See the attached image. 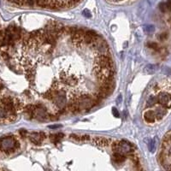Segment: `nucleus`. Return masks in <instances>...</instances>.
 Returning a JSON list of instances; mask_svg holds the SVG:
<instances>
[{"instance_id": "nucleus-1", "label": "nucleus", "mask_w": 171, "mask_h": 171, "mask_svg": "<svg viewBox=\"0 0 171 171\" xmlns=\"http://www.w3.org/2000/svg\"><path fill=\"white\" fill-rule=\"evenodd\" d=\"M19 146V142L13 137H6L0 140V149L6 153L14 152Z\"/></svg>"}, {"instance_id": "nucleus-2", "label": "nucleus", "mask_w": 171, "mask_h": 171, "mask_svg": "<svg viewBox=\"0 0 171 171\" xmlns=\"http://www.w3.org/2000/svg\"><path fill=\"white\" fill-rule=\"evenodd\" d=\"M112 149L114 152L120 153L122 155H128L133 152L132 145L127 140H121V141H116L112 145Z\"/></svg>"}, {"instance_id": "nucleus-3", "label": "nucleus", "mask_w": 171, "mask_h": 171, "mask_svg": "<svg viewBox=\"0 0 171 171\" xmlns=\"http://www.w3.org/2000/svg\"><path fill=\"white\" fill-rule=\"evenodd\" d=\"M74 101L77 104L80 110H81V109H91L93 108V106L96 105L93 98H92L88 94H82V95L80 96L76 99H75Z\"/></svg>"}, {"instance_id": "nucleus-4", "label": "nucleus", "mask_w": 171, "mask_h": 171, "mask_svg": "<svg viewBox=\"0 0 171 171\" xmlns=\"http://www.w3.org/2000/svg\"><path fill=\"white\" fill-rule=\"evenodd\" d=\"M157 101L160 104L166 108H171V95L166 92H162L158 94Z\"/></svg>"}, {"instance_id": "nucleus-5", "label": "nucleus", "mask_w": 171, "mask_h": 171, "mask_svg": "<svg viewBox=\"0 0 171 171\" xmlns=\"http://www.w3.org/2000/svg\"><path fill=\"white\" fill-rule=\"evenodd\" d=\"M54 102V104L56 105H57L58 107H60V108H62L63 107V105L66 104V102H67V98H66V93L64 91H62V90H58L57 94H56L54 99L52 100Z\"/></svg>"}, {"instance_id": "nucleus-6", "label": "nucleus", "mask_w": 171, "mask_h": 171, "mask_svg": "<svg viewBox=\"0 0 171 171\" xmlns=\"http://www.w3.org/2000/svg\"><path fill=\"white\" fill-rule=\"evenodd\" d=\"M61 81H63V83H64L67 86H75L78 82L77 78L75 75H68L67 73H62L60 75Z\"/></svg>"}, {"instance_id": "nucleus-7", "label": "nucleus", "mask_w": 171, "mask_h": 171, "mask_svg": "<svg viewBox=\"0 0 171 171\" xmlns=\"http://www.w3.org/2000/svg\"><path fill=\"white\" fill-rule=\"evenodd\" d=\"M30 140L35 145H40L43 140L45 139V133H31L29 135Z\"/></svg>"}, {"instance_id": "nucleus-8", "label": "nucleus", "mask_w": 171, "mask_h": 171, "mask_svg": "<svg viewBox=\"0 0 171 171\" xmlns=\"http://www.w3.org/2000/svg\"><path fill=\"white\" fill-rule=\"evenodd\" d=\"M93 141L95 145H98V146H108V145L112 143V140L107 138H100V137H96L93 138Z\"/></svg>"}, {"instance_id": "nucleus-9", "label": "nucleus", "mask_w": 171, "mask_h": 171, "mask_svg": "<svg viewBox=\"0 0 171 171\" xmlns=\"http://www.w3.org/2000/svg\"><path fill=\"white\" fill-rule=\"evenodd\" d=\"M143 117H144V120L147 123H153L156 121V115L155 112L152 110H147L145 111L144 115H143Z\"/></svg>"}, {"instance_id": "nucleus-10", "label": "nucleus", "mask_w": 171, "mask_h": 171, "mask_svg": "<svg viewBox=\"0 0 171 171\" xmlns=\"http://www.w3.org/2000/svg\"><path fill=\"white\" fill-rule=\"evenodd\" d=\"M63 137H64V134H63V133H59V134H51L50 135L51 140H52L53 143H55V144H57V143L59 142Z\"/></svg>"}, {"instance_id": "nucleus-11", "label": "nucleus", "mask_w": 171, "mask_h": 171, "mask_svg": "<svg viewBox=\"0 0 171 171\" xmlns=\"http://www.w3.org/2000/svg\"><path fill=\"white\" fill-rule=\"evenodd\" d=\"M155 115H156V118L157 119H162L163 116H165L166 114V109L163 108H158L157 110H155Z\"/></svg>"}, {"instance_id": "nucleus-12", "label": "nucleus", "mask_w": 171, "mask_h": 171, "mask_svg": "<svg viewBox=\"0 0 171 171\" xmlns=\"http://www.w3.org/2000/svg\"><path fill=\"white\" fill-rule=\"evenodd\" d=\"M125 159H126V157H125L124 155H122L120 154V153H114L113 155V160L115 161V162L116 163H122L124 162Z\"/></svg>"}, {"instance_id": "nucleus-13", "label": "nucleus", "mask_w": 171, "mask_h": 171, "mask_svg": "<svg viewBox=\"0 0 171 171\" xmlns=\"http://www.w3.org/2000/svg\"><path fill=\"white\" fill-rule=\"evenodd\" d=\"M97 61L98 62H112L111 57H109V55H99L98 57H97Z\"/></svg>"}, {"instance_id": "nucleus-14", "label": "nucleus", "mask_w": 171, "mask_h": 171, "mask_svg": "<svg viewBox=\"0 0 171 171\" xmlns=\"http://www.w3.org/2000/svg\"><path fill=\"white\" fill-rule=\"evenodd\" d=\"M157 98H156L154 96H150L148 98L147 101H146V106L147 107H152L153 106L154 104H156L157 103Z\"/></svg>"}, {"instance_id": "nucleus-15", "label": "nucleus", "mask_w": 171, "mask_h": 171, "mask_svg": "<svg viewBox=\"0 0 171 171\" xmlns=\"http://www.w3.org/2000/svg\"><path fill=\"white\" fill-rule=\"evenodd\" d=\"M157 68V66L154 65V64H148L146 67L145 68V71L147 74H153V73L156 72Z\"/></svg>"}, {"instance_id": "nucleus-16", "label": "nucleus", "mask_w": 171, "mask_h": 171, "mask_svg": "<svg viewBox=\"0 0 171 171\" xmlns=\"http://www.w3.org/2000/svg\"><path fill=\"white\" fill-rule=\"evenodd\" d=\"M149 150L150 152H154L156 150V140L153 139L149 143Z\"/></svg>"}, {"instance_id": "nucleus-17", "label": "nucleus", "mask_w": 171, "mask_h": 171, "mask_svg": "<svg viewBox=\"0 0 171 171\" xmlns=\"http://www.w3.org/2000/svg\"><path fill=\"white\" fill-rule=\"evenodd\" d=\"M155 27L153 25H147V26L145 27V32L148 33V34H152V33L154 32Z\"/></svg>"}, {"instance_id": "nucleus-18", "label": "nucleus", "mask_w": 171, "mask_h": 171, "mask_svg": "<svg viewBox=\"0 0 171 171\" xmlns=\"http://www.w3.org/2000/svg\"><path fill=\"white\" fill-rule=\"evenodd\" d=\"M146 45H147V47H149L150 49H153V50H157L158 48L157 44L155 42H148Z\"/></svg>"}, {"instance_id": "nucleus-19", "label": "nucleus", "mask_w": 171, "mask_h": 171, "mask_svg": "<svg viewBox=\"0 0 171 171\" xmlns=\"http://www.w3.org/2000/svg\"><path fill=\"white\" fill-rule=\"evenodd\" d=\"M112 114H113V116L116 117V118H119L120 117V113H119L118 109L116 108H115V107L112 108Z\"/></svg>"}, {"instance_id": "nucleus-20", "label": "nucleus", "mask_w": 171, "mask_h": 171, "mask_svg": "<svg viewBox=\"0 0 171 171\" xmlns=\"http://www.w3.org/2000/svg\"><path fill=\"white\" fill-rule=\"evenodd\" d=\"M82 14H83L84 16L86 17V18H90V17L92 16V14H91L90 11H89V9H84L83 12H82Z\"/></svg>"}, {"instance_id": "nucleus-21", "label": "nucleus", "mask_w": 171, "mask_h": 171, "mask_svg": "<svg viewBox=\"0 0 171 171\" xmlns=\"http://www.w3.org/2000/svg\"><path fill=\"white\" fill-rule=\"evenodd\" d=\"M159 9L162 12H166V11H168L167 6H166V3H161L159 4Z\"/></svg>"}, {"instance_id": "nucleus-22", "label": "nucleus", "mask_w": 171, "mask_h": 171, "mask_svg": "<svg viewBox=\"0 0 171 171\" xmlns=\"http://www.w3.org/2000/svg\"><path fill=\"white\" fill-rule=\"evenodd\" d=\"M158 39H159L160 40H164V39H167V34H162L159 37H158Z\"/></svg>"}, {"instance_id": "nucleus-23", "label": "nucleus", "mask_w": 171, "mask_h": 171, "mask_svg": "<svg viewBox=\"0 0 171 171\" xmlns=\"http://www.w3.org/2000/svg\"><path fill=\"white\" fill-rule=\"evenodd\" d=\"M166 6H167V9L171 11V0H168L166 2Z\"/></svg>"}, {"instance_id": "nucleus-24", "label": "nucleus", "mask_w": 171, "mask_h": 171, "mask_svg": "<svg viewBox=\"0 0 171 171\" xmlns=\"http://www.w3.org/2000/svg\"><path fill=\"white\" fill-rule=\"evenodd\" d=\"M90 139H91V137L89 136V135H87V134L83 135V136L81 137V139H82V140H85V141H86V140H90Z\"/></svg>"}, {"instance_id": "nucleus-25", "label": "nucleus", "mask_w": 171, "mask_h": 171, "mask_svg": "<svg viewBox=\"0 0 171 171\" xmlns=\"http://www.w3.org/2000/svg\"><path fill=\"white\" fill-rule=\"evenodd\" d=\"M20 134H21V135H22V136L25 137V136H26V135L27 134V131H26V130H24V129H22V130H20Z\"/></svg>"}, {"instance_id": "nucleus-26", "label": "nucleus", "mask_w": 171, "mask_h": 171, "mask_svg": "<svg viewBox=\"0 0 171 171\" xmlns=\"http://www.w3.org/2000/svg\"><path fill=\"white\" fill-rule=\"evenodd\" d=\"M62 126L59 124V125H53V126H49V128L51 129H56V128H59V127H61Z\"/></svg>"}, {"instance_id": "nucleus-27", "label": "nucleus", "mask_w": 171, "mask_h": 171, "mask_svg": "<svg viewBox=\"0 0 171 171\" xmlns=\"http://www.w3.org/2000/svg\"><path fill=\"white\" fill-rule=\"evenodd\" d=\"M27 4H28V5L32 6V5H34V4L35 0H27Z\"/></svg>"}, {"instance_id": "nucleus-28", "label": "nucleus", "mask_w": 171, "mask_h": 171, "mask_svg": "<svg viewBox=\"0 0 171 171\" xmlns=\"http://www.w3.org/2000/svg\"><path fill=\"white\" fill-rule=\"evenodd\" d=\"M70 138H74V139H75V140H80V138H79L78 135L74 134L70 135Z\"/></svg>"}, {"instance_id": "nucleus-29", "label": "nucleus", "mask_w": 171, "mask_h": 171, "mask_svg": "<svg viewBox=\"0 0 171 171\" xmlns=\"http://www.w3.org/2000/svg\"><path fill=\"white\" fill-rule=\"evenodd\" d=\"M4 34L3 31H0V41L4 40Z\"/></svg>"}, {"instance_id": "nucleus-30", "label": "nucleus", "mask_w": 171, "mask_h": 171, "mask_svg": "<svg viewBox=\"0 0 171 171\" xmlns=\"http://www.w3.org/2000/svg\"><path fill=\"white\" fill-rule=\"evenodd\" d=\"M122 95H119V97H118V98H117V100H116V102L118 104H120L122 102Z\"/></svg>"}, {"instance_id": "nucleus-31", "label": "nucleus", "mask_w": 171, "mask_h": 171, "mask_svg": "<svg viewBox=\"0 0 171 171\" xmlns=\"http://www.w3.org/2000/svg\"><path fill=\"white\" fill-rule=\"evenodd\" d=\"M111 2H119V1H122V0H109Z\"/></svg>"}]
</instances>
